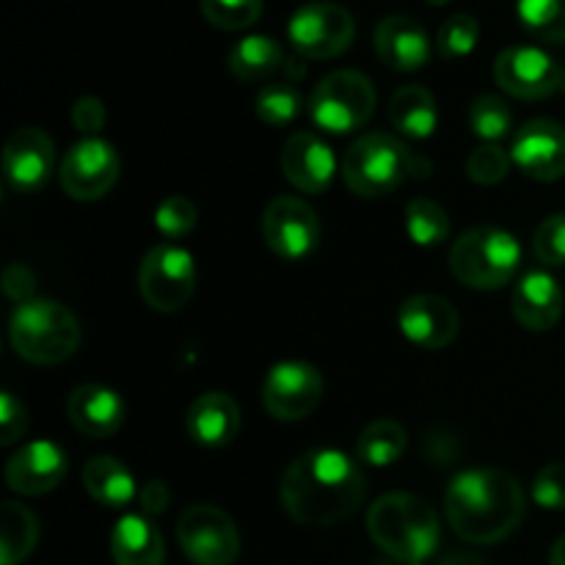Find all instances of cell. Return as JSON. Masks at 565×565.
Returning <instances> with one entry per match:
<instances>
[{"label":"cell","instance_id":"1","mask_svg":"<svg viewBox=\"0 0 565 565\" xmlns=\"http://www.w3.org/2000/svg\"><path fill=\"white\" fill-rule=\"evenodd\" d=\"M367 483L359 461L342 450L298 456L281 478V508L303 527H334L362 508Z\"/></svg>","mask_w":565,"mask_h":565},{"label":"cell","instance_id":"2","mask_svg":"<svg viewBox=\"0 0 565 565\" xmlns=\"http://www.w3.org/2000/svg\"><path fill=\"white\" fill-rule=\"evenodd\" d=\"M527 497L505 469H467L456 475L445 494V516L467 544H497L522 524Z\"/></svg>","mask_w":565,"mask_h":565},{"label":"cell","instance_id":"3","mask_svg":"<svg viewBox=\"0 0 565 565\" xmlns=\"http://www.w3.org/2000/svg\"><path fill=\"white\" fill-rule=\"evenodd\" d=\"M367 533L379 550L401 563H423L436 555L441 524L434 508L414 494L392 491L367 511Z\"/></svg>","mask_w":565,"mask_h":565},{"label":"cell","instance_id":"4","mask_svg":"<svg viewBox=\"0 0 565 565\" xmlns=\"http://www.w3.org/2000/svg\"><path fill=\"white\" fill-rule=\"evenodd\" d=\"M9 340L17 356L31 364H61L81 345V323L58 301L33 298L11 315Z\"/></svg>","mask_w":565,"mask_h":565},{"label":"cell","instance_id":"5","mask_svg":"<svg viewBox=\"0 0 565 565\" xmlns=\"http://www.w3.org/2000/svg\"><path fill=\"white\" fill-rule=\"evenodd\" d=\"M522 263V246L500 226H475L463 232L450 252V268L472 290H500Z\"/></svg>","mask_w":565,"mask_h":565},{"label":"cell","instance_id":"6","mask_svg":"<svg viewBox=\"0 0 565 565\" xmlns=\"http://www.w3.org/2000/svg\"><path fill=\"white\" fill-rule=\"evenodd\" d=\"M414 154L390 132H367L348 149L342 160L345 185L362 199L390 196L412 174Z\"/></svg>","mask_w":565,"mask_h":565},{"label":"cell","instance_id":"7","mask_svg":"<svg viewBox=\"0 0 565 565\" xmlns=\"http://www.w3.org/2000/svg\"><path fill=\"white\" fill-rule=\"evenodd\" d=\"M375 103L379 94L367 75L356 70H337L315 86L309 97V116L320 130L345 136L367 125Z\"/></svg>","mask_w":565,"mask_h":565},{"label":"cell","instance_id":"8","mask_svg":"<svg viewBox=\"0 0 565 565\" xmlns=\"http://www.w3.org/2000/svg\"><path fill=\"white\" fill-rule=\"evenodd\" d=\"M138 290L154 312H180L196 292V263L191 252L174 243L149 248L138 268Z\"/></svg>","mask_w":565,"mask_h":565},{"label":"cell","instance_id":"9","mask_svg":"<svg viewBox=\"0 0 565 565\" xmlns=\"http://www.w3.org/2000/svg\"><path fill=\"white\" fill-rule=\"evenodd\" d=\"M287 36L303 58H337L351 47L356 22L340 3H307L287 22Z\"/></svg>","mask_w":565,"mask_h":565},{"label":"cell","instance_id":"10","mask_svg":"<svg viewBox=\"0 0 565 565\" xmlns=\"http://www.w3.org/2000/svg\"><path fill=\"white\" fill-rule=\"evenodd\" d=\"M177 541L193 565H232L241 555L235 522L215 505L185 508L177 522Z\"/></svg>","mask_w":565,"mask_h":565},{"label":"cell","instance_id":"11","mask_svg":"<svg viewBox=\"0 0 565 565\" xmlns=\"http://www.w3.org/2000/svg\"><path fill=\"white\" fill-rule=\"evenodd\" d=\"M265 246L287 263L309 257L320 243V218L298 196H276L263 213Z\"/></svg>","mask_w":565,"mask_h":565},{"label":"cell","instance_id":"12","mask_svg":"<svg viewBox=\"0 0 565 565\" xmlns=\"http://www.w3.org/2000/svg\"><path fill=\"white\" fill-rule=\"evenodd\" d=\"M323 401V375L307 362H281L263 381V406L279 423L307 419Z\"/></svg>","mask_w":565,"mask_h":565},{"label":"cell","instance_id":"13","mask_svg":"<svg viewBox=\"0 0 565 565\" xmlns=\"http://www.w3.org/2000/svg\"><path fill=\"white\" fill-rule=\"evenodd\" d=\"M494 81L511 97L546 99L565 88V70L544 50L519 44L497 55Z\"/></svg>","mask_w":565,"mask_h":565},{"label":"cell","instance_id":"14","mask_svg":"<svg viewBox=\"0 0 565 565\" xmlns=\"http://www.w3.org/2000/svg\"><path fill=\"white\" fill-rule=\"evenodd\" d=\"M61 188L75 202L103 199L119 180V154L103 138H83L66 152L58 171Z\"/></svg>","mask_w":565,"mask_h":565},{"label":"cell","instance_id":"15","mask_svg":"<svg viewBox=\"0 0 565 565\" xmlns=\"http://www.w3.org/2000/svg\"><path fill=\"white\" fill-rule=\"evenodd\" d=\"M55 166V147L39 127H20L3 147V174L20 193H36L47 185Z\"/></svg>","mask_w":565,"mask_h":565},{"label":"cell","instance_id":"16","mask_svg":"<svg viewBox=\"0 0 565 565\" xmlns=\"http://www.w3.org/2000/svg\"><path fill=\"white\" fill-rule=\"evenodd\" d=\"M511 160L539 182L565 174V127L552 119H533L513 136Z\"/></svg>","mask_w":565,"mask_h":565},{"label":"cell","instance_id":"17","mask_svg":"<svg viewBox=\"0 0 565 565\" xmlns=\"http://www.w3.org/2000/svg\"><path fill=\"white\" fill-rule=\"evenodd\" d=\"M397 326L414 345L425 348V351H441L458 337L461 318L447 298L423 292V296H412L401 303Z\"/></svg>","mask_w":565,"mask_h":565},{"label":"cell","instance_id":"18","mask_svg":"<svg viewBox=\"0 0 565 565\" xmlns=\"http://www.w3.org/2000/svg\"><path fill=\"white\" fill-rule=\"evenodd\" d=\"M70 458L55 441H31L6 463V486L14 494L42 497L47 491L58 489L66 478Z\"/></svg>","mask_w":565,"mask_h":565},{"label":"cell","instance_id":"19","mask_svg":"<svg viewBox=\"0 0 565 565\" xmlns=\"http://www.w3.org/2000/svg\"><path fill=\"white\" fill-rule=\"evenodd\" d=\"M281 171L301 193H323L334 182L337 158L315 132H292L281 149Z\"/></svg>","mask_w":565,"mask_h":565},{"label":"cell","instance_id":"20","mask_svg":"<svg viewBox=\"0 0 565 565\" xmlns=\"http://www.w3.org/2000/svg\"><path fill=\"white\" fill-rule=\"evenodd\" d=\"M373 44L379 58L395 72H417L430 58L428 33L408 14L384 17L375 28Z\"/></svg>","mask_w":565,"mask_h":565},{"label":"cell","instance_id":"21","mask_svg":"<svg viewBox=\"0 0 565 565\" xmlns=\"http://www.w3.org/2000/svg\"><path fill=\"white\" fill-rule=\"evenodd\" d=\"M563 290L546 270H530L513 287L511 307L519 323L527 331H550L563 318Z\"/></svg>","mask_w":565,"mask_h":565},{"label":"cell","instance_id":"22","mask_svg":"<svg viewBox=\"0 0 565 565\" xmlns=\"http://www.w3.org/2000/svg\"><path fill=\"white\" fill-rule=\"evenodd\" d=\"M125 401L114 390L99 384H83L66 401V417L92 439H108L125 425Z\"/></svg>","mask_w":565,"mask_h":565},{"label":"cell","instance_id":"23","mask_svg":"<svg viewBox=\"0 0 565 565\" xmlns=\"http://www.w3.org/2000/svg\"><path fill=\"white\" fill-rule=\"evenodd\" d=\"M188 434L204 447H226L241 430V408L226 392H204L188 408Z\"/></svg>","mask_w":565,"mask_h":565},{"label":"cell","instance_id":"24","mask_svg":"<svg viewBox=\"0 0 565 565\" xmlns=\"http://www.w3.org/2000/svg\"><path fill=\"white\" fill-rule=\"evenodd\" d=\"M110 555L116 565H163V535L149 519L125 516L110 533Z\"/></svg>","mask_w":565,"mask_h":565},{"label":"cell","instance_id":"25","mask_svg":"<svg viewBox=\"0 0 565 565\" xmlns=\"http://www.w3.org/2000/svg\"><path fill=\"white\" fill-rule=\"evenodd\" d=\"M83 486L88 497L105 508H127L138 497L130 469L110 456H97L83 467Z\"/></svg>","mask_w":565,"mask_h":565},{"label":"cell","instance_id":"26","mask_svg":"<svg viewBox=\"0 0 565 565\" xmlns=\"http://www.w3.org/2000/svg\"><path fill=\"white\" fill-rule=\"evenodd\" d=\"M290 55H285L281 44L270 36H243L235 47L230 50V72L237 81H263V77L276 75L287 70Z\"/></svg>","mask_w":565,"mask_h":565},{"label":"cell","instance_id":"27","mask_svg":"<svg viewBox=\"0 0 565 565\" xmlns=\"http://www.w3.org/2000/svg\"><path fill=\"white\" fill-rule=\"evenodd\" d=\"M390 119L401 136L430 138L439 125V108L428 88L403 86L392 94Z\"/></svg>","mask_w":565,"mask_h":565},{"label":"cell","instance_id":"28","mask_svg":"<svg viewBox=\"0 0 565 565\" xmlns=\"http://www.w3.org/2000/svg\"><path fill=\"white\" fill-rule=\"evenodd\" d=\"M406 445L408 436L401 423H395V419H375V423H370L367 428L359 434L353 456H356V461L364 463V467L384 469L392 467V463L406 452Z\"/></svg>","mask_w":565,"mask_h":565},{"label":"cell","instance_id":"29","mask_svg":"<svg viewBox=\"0 0 565 565\" xmlns=\"http://www.w3.org/2000/svg\"><path fill=\"white\" fill-rule=\"evenodd\" d=\"M39 541V522L25 505L3 502L0 511V565H20Z\"/></svg>","mask_w":565,"mask_h":565},{"label":"cell","instance_id":"30","mask_svg":"<svg viewBox=\"0 0 565 565\" xmlns=\"http://www.w3.org/2000/svg\"><path fill=\"white\" fill-rule=\"evenodd\" d=\"M406 230L417 246H439L450 235V215L434 199H412L406 207Z\"/></svg>","mask_w":565,"mask_h":565},{"label":"cell","instance_id":"31","mask_svg":"<svg viewBox=\"0 0 565 565\" xmlns=\"http://www.w3.org/2000/svg\"><path fill=\"white\" fill-rule=\"evenodd\" d=\"M519 22L541 42H565V0H519Z\"/></svg>","mask_w":565,"mask_h":565},{"label":"cell","instance_id":"32","mask_svg":"<svg viewBox=\"0 0 565 565\" xmlns=\"http://www.w3.org/2000/svg\"><path fill=\"white\" fill-rule=\"evenodd\" d=\"M303 99L292 83H268L257 94V116L270 127H285L301 116Z\"/></svg>","mask_w":565,"mask_h":565},{"label":"cell","instance_id":"33","mask_svg":"<svg viewBox=\"0 0 565 565\" xmlns=\"http://www.w3.org/2000/svg\"><path fill=\"white\" fill-rule=\"evenodd\" d=\"M204 20L221 31H246L263 17V0H199Z\"/></svg>","mask_w":565,"mask_h":565},{"label":"cell","instance_id":"34","mask_svg":"<svg viewBox=\"0 0 565 565\" xmlns=\"http://www.w3.org/2000/svg\"><path fill=\"white\" fill-rule=\"evenodd\" d=\"M469 125H472L475 136L483 138L486 143L502 141L511 132V110L502 97L494 94H480L469 108Z\"/></svg>","mask_w":565,"mask_h":565},{"label":"cell","instance_id":"35","mask_svg":"<svg viewBox=\"0 0 565 565\" xmlns=\"http://www.w3.org/2000/svg\"><path fill=\"white\" fill-rule=\"evenodd\" d=\"M480 39V22L472 14H452L441 22L439 36H436V47H439L441 58L456 61L472 53L478 47Z\"/></svg>","mask_w":565,"mask_h":565},{"label":"cell","instance_id":"36","mask_svg":"<svg viewBox=\"0 0 565 565\" xmlns=\"http://www.w3.org/2000/svg\"><path fill=\"white\" fill-rule=\"evenodd\" d=\"M508 171H511V158L497 143H480L467 158L469 180L478 182V185H500Z\"/></svg>","mask_w":565,"mask_h":565},{"label":"cell","instance_id":"37","mask_svg":"<svg viewBox=\"0 0 565 565\" xmlns=\"http://www.w3.org/2000/svg\"><path fill=\"white\" fill-rule=\"evenodd\" d=\"M196 204L188 196H169L154 210V226L163 237H185L196 226Z\"/></svg>","mask_w":565,"mask_h":565},{"label":"cell","instance_id":"38","mask_svg":"<svg viewBox=\"0 0 565 565\" xmlns=\"http://www.w3.org/2000/svg\"><path fill=\"white\" fill-rule=\"evenodd\" d=\"M533 252L541 263L552 265V268L565 265V213L550 215V218L535 230Z\"/></svg>","mask_w":565,"mask_h":565},{"label":"cell","instance_id":"39","mask_svg":"<svg viewBox=\"0 0 565 565\" xmlns=\"http://www.w3.org/2000/svg\"><path fill=\"white\" fill-rule=\"evenodd\" d=\"M533 500L544 511H565V463L552 461L535 475Z\"/></svg>","mask_w":565,"mask_h":565},{"label":"cell","instance_id":"40","mask_svg":"<svg viewBox=\"0 0 565 565\" xmlns=\"http://www.w3.org/2000/svg\"><path fill=\"white\" fill-rule=\"evenodd\" d=\"M25 428V406H22L11 392H3V395H0V445L9 447L14 445V441H20Z\"/></svg>","mask_w":565,"mask_h":565},{"label":"cell","instance_id":"41","mask_svg":"<svg viewBox=\"0 0 565 565\" xmlns=\"http://www.w3.org/2000/svg\"><path fill=\"white\" fill-rule=\"evenodd\" d=\"M105 119H108V114H105V105L97 97H81L75 108H72V125L88 138H94L103 130Z\"/></svg>","mask_w":565,"mask_h":565},{"label":"cell","instance_id":"42","mask_svg":"<svg viewBox=\"0 0 565 565\" xmlns=\"http://www.w3.org/2000/svg\"><path fill=\"white\" fill-rule=\"evenodd\" d=\"M3 290L11 301L28 303L33 301L31 296L33 290H36V279H33V274L25 268V265H11V268H6L3 274Z\"/></svg>","mask_w":565,"mask_h":565},{"label":"cell","instance_id":"43","mask_svg":"<svg viewBox=\"0 0 565 565\" xmlns=\"http://www.w3.org/2000/svg\"><path fill=\"white\" fill-rule=\"evenodd\" d=\"M169 486L160 483V480H152V483H147L138 491V502H141L143 513H149V516L163 513L166 508H169Z\"/></svg>","mask_w":565,"mask_h":565},{"label":"cell","instance_id":"44","mask_svg":"<svg viewBox=\"0 0 565 565\" xmlns=\"http://www.w3.org/2000/svg\"><path fill=\"white\" fill-rule=\"evenodd\" d=\"M439 565H486V561L472 552H447Z\"/></svg>","mask_w":565,"mask_h":565},{"label":"cell","instance_id":"45","mask_svg":"<svg viewBox=\"0 0 565 565\" xmlns=\"http://www.w3.org/2000/svg\"><path fill=\"white\" fill-rule=\"evenodd\" d=\"M550 565H565V535H563V539H557L555 546H552Z\"/></svg>","mask_w":565,"mask_h":565},{"label":"cell","instance_id":"46","mask_svg":"<svg viewBox=\"0 0 565 565\" xmlns=\"http://www.w3.org/2000/svg\"><path fill=\"white\" fill-rule=\"evenodd\" d=\"M425 3H428V6H447L450 0H425Z\"/></svg>","mask_w":565,"mask_h":565},{"label":"cell","instance_id":"47","mask_svg":"<svg viewBox=\"0 0 565 565\" xmlns=\"http://www.w3.org/2000/svg\"><path fill=\"white\" fill-rule=\"evenodd\" d=\"M406 565H423V563H406Z\"/></svg>","mask_w":565,"mask_h":565}]
</instances>
